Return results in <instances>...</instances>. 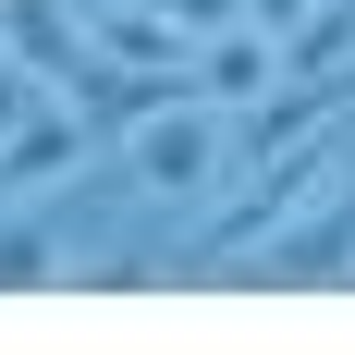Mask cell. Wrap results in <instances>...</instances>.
I'll return each instance as SVG.
<instances>
[{
	"label": "cell",
	"mask_w": 355,
	"mask_h": 355,
	"mask_svg": "<svg viewBox=\"0 0 355 355\" xmlns=\"http://www.w3.org/2000/svg\"><path fill=\"white\" fill-rule=\"evenodd\" d=\"M86 147H98V135H86V110H25V123L0 135V184H62Z\"/></svg>",
	"instance_id": "obj_4"
},
{
	"label": "cell",
	"mask_w": 355,
	"mask_h": 355,
	"mask_svg": "<svg viewBox=\"0 0 355 355\" xmlns=\"http://www.w3.org/2000/svg\"><path fill=\"white\" fill-rule=\"evenodd\" d=\"M147 12H172L184 37H220V25H245V0H147Z\"/></svg>",
	"instance_id": "obj_7"
},
{
	"label": "cell",
	"mask_w": 355,
	"mask_h": 355,
	"mask_svg": "<svg viewBox=\"0 0 355 355\" xmlns=\"http://www.w3.org/2000/svg\"><path fill=\"white\" fill-rule=\"evenodd\" d=\"M37 282H62V233L49 220H0V294H37Z\"/></svg>",
	"instance_id": "obj_6"
},
{
	"label": "cell",
	"mask_w": 355,
	"mask_h": 355,
	"mask_svg": "<svg viewBox=\"0 0 355 355\" xmlns=\"http://www.w3.org/2000/svg\"><path fill=\"white\" fill-rule=\"evenodd\" d=\"M331 172H355V135H294V147H270L245 196H233V209H209V233H196V270H220V257H245L257 233H270L282 209H306V196H319Z\"/></svg>",
	"instance_id": "obj_1"
},
{
	"label": "cell",
	"mask_w": 355,
	"mask_h": 355,
	"mask_svg": "<svg viewBox=\"0 0 355 355\" xmlns=\"http://www.w3.org/2000/svg\"><path fill=\"white\" fill-rule=\"evenodd\" d=\"M282 73V37L270 25H220V37H196V98H257Z\"/></svg>",
	"instance_id": "obj_5"
},
{
	"label": "cell",
	"mask_w": 355,
	"mask_h": 355,
	"mask_svg": "<svg viewBox=\"0 0 355 355\" xmlns=\"http://www.w3.org/2000/svg\"><path fill=\"white\" fill-rule=\"evenodd\" d=\"M123 172L147 184V196H209L220 184V123H209V98H172V110H147L135 123V147H123Z\"/></svg>",
	"instance_id": "obj_3"
},
{
	"label": "cell",
	"mask_w": 355,
	"mask_h": 355,
	"mask_svg": "<svg viewBox=\"0 0 355 355\" xmlns=\"http://www.w3.org/2000/svg\"><path fill=\"white\" fill-rule=\"evenodd\" d=\"M37 86H49V73H37V62H0V135H12V123H25V110H37Z\"/></svg>",
	"instance_id": "obj_8"
},
{
	"label": "cell",
	"mask_w": 355,
	"mask_h": 355,
	"mask_svg": "<svg viewBox=\"0 0 355 355\" xmlns=\"http://www.w3.org/2000/svg\"><path fill=\"white\" fill-rule=\"evenodd\" d=\"M73 12H86V0H73Z\"/></svg>",
	"instance_id": "obj_10"
},
{
	"label": "cell",
	"mask_w": 355,
	"mask_h": 355,
	"mask_svg": "<svg viewBox=\"0 0 355 355\" xmlns=\"http://www.w3.org/2000/svg\"><path fill=\"white\" fill-rule=\"evenodd\" d=\"M306 12H319V0H245V25H270V37H294Z\"/></svg>",
	"instance_id": "obj_9"
},
{
	"label": "cell",
	"mask_w": 355,
	"mask_h": 355,
	"mask_svg": "<svg viewBox=\"0 0 355 355\" xmlns=\"http://www.w3.org/2000/svg\"><path fill=\"white\" fill-rule=\"evenodd\" d=\"M220 270H257V282H355V184L331 172L306 209H282L245 257H220Z\"/></svg>",
	"instance_id": "obj_2"
}]
</instances>
